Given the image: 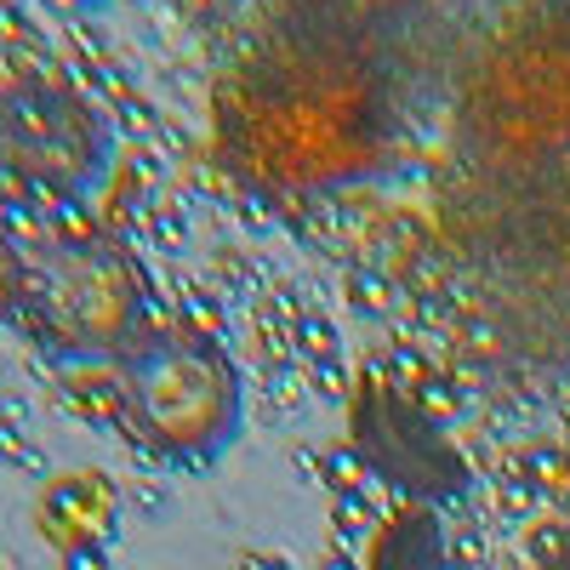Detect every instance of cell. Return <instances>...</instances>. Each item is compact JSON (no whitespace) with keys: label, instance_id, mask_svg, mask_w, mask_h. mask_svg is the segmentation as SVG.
I'll list each match as a JSON object with an SVG mask.
<instances>
[{"label":"cell","instance_id":"ba28073f","mask_svg":"<svg viewBox=\"0 0 570 570\" xmlns=\"http://www.w3.org/2000/svg\"><path fill=\"white\" fill-rule=\"evenodd\" d=\"M23 279H29V252L7 234V223H0V325L18 320V308H23Z\"/></svg>","mask_w":570,"mask_h":570},{"label":"cell","instance_id":"5b68a950","mask_svg":"<svg viewBox=\"0 0 570 570\" xmlns=\"http://www.w3.org/2000/svg\"><path fill=\"white\" fill-rule=\"evenodd\" d=\"M348 451L400 502L445 508L473 485L451 428L428 411V400H416L389 376H360V389L348 394Z\"/></svg>","mask_w":570,"mask_h":570},{"label":"cell","instance_id":"52a82bcc","mask_svg":"<svg viewBox=\"0 0 570 570\" xmlns=\"http://www.w3.org/2000/svg\"><path fill=\"white\" fill-rule=\"evenodd\" d=\"M365 570H456L451 537H445V508L394 502L365 548Z\"/></svg>","mask_w":570,"mask_h":570},{"label":"cell","instance_id":"7a4b0ae2","mask_svg":"<svg viewBox=\"0 0 570 570\" xmlns=\"http://www.w3.org/2000/svg\"><path fill=\"white\" fill-rule=\"evenodd\" d=\"M115 416L155 462L206 468L246 428L240 365L195 320L142 325L115 360Z\"/></svg>","mask_w":570,"mask_h":570},{"label":"cell","instance_id":"277c9868","mask_svg":"<svg viewBox=\"0 0 570 570\" xmlns=\"http://www.w3.org/2000/svg\"><path fill=\"white\" fill-rule=\"evenodd\" d=\"M115 131L80 86L23 69L0 86V206L52 212L104 183Z\"/></svg>","mask_w":570,"mask_h":570},{"label":"cell","instance_id":"9c48e42d","mask_svg":"<svg viewBox=\"0 0 570 570\" xmlns=\"http://www.w3.org/2000/svg\"><path fill=\"white\" fill-rule=\"evenodd\" d=\"M63 570H109V553H69Z\"/></svg>","mask_w":570,"mask_h":570},{"label":"cell","instance_id":"30bf717a","mask_svg":"<svg viewBox=\"0 0 570 570\" xmlns=\"http://www.w3.org/2000/svg\"><path fill=\"white\" fill-rule=\"evenodd\" d=\"M86 7H98V0H86Z\"/></svg>","mask_w":570,"mask_h":570},{"label":"cell","instance_id":"3957f363","mask_svg":"<svg viewBox=\"0 0 570 570\" xmlns=\"http://www.w3.org/2000/svg\"><path fill=\"white\" fill-rule=\"evenodd\" d=\"M142 308H149V285H142V263L120 234L75 228L29 252L18 325L46 360H120L137 331L149 325Z\"/></svg>","mask_w":570,"mask_h":570},{"label":"cell","instance_id":"8992f818","mask_svg":"<svg viewBox=\"0 0 570 570\" xmlns=\"http://www.w3.org/2000/svg\"><path fill=\"white\" fill-rule=\"evenodd\" d=\"M35 531L58 548V559L109 553V542L120 531V485L104 468L58 473V480H46V491L35 502Z\"/></svg>","mask_w":570,"mask_h":570},{"label":"cell","instance_id":"6da1fadb","mask_svg":"<svg viewBox=\"0 0 570 570\" xmlns=\"http://www.w3.org/2000/svg\"><path fill=\"white\" fill-rule=\"evenodd\" d=\"M422 0H263L212 80V166L263 200L383 177L405 142Z\"/></svg>","mask_w":570,"mask_h":570}]
</instances>
